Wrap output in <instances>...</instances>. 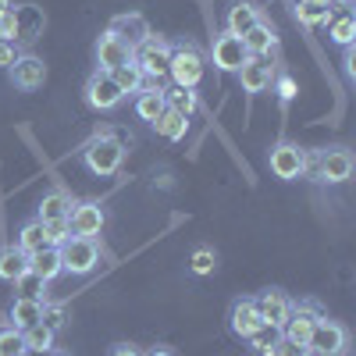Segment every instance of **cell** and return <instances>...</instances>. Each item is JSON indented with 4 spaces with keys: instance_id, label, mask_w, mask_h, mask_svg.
<instances>
[{
    "instance_id": "11",
    "label": "cell",
    "mask_w": 356,
    "mask_h": 356,
    "mask_svg": "<svg viewBox=\"0 0 356 356\" xmlns=\"http://www.w3.org/2000/svg\"><path fill=\"white\" fill-rule=\"evenodd\" d=\"M107 33L111 36H118L129 50H136L139 43H146L154 33H150V22H146L139 11H129V15H114L111 18V25H107Z\"/></svg>"
},
{
    "instance_id": "30",
    "label": "cell",
    "mask_w": 356,
    "mask_h": 356,
    "mask_svg": "<svg viewBox=\"0 0 356 356\" xmlns=\"http://www.w3.org/2000/svg\"><path fill=\"white\" fill-rule=\"evenodd\" d=\"M43 303L47 300H15L11 303V328H29V324H36V321H43Z\"/></svg>"
},
{
    "instance_id": "25",
    "label": "cell",
    "mask_w": 356,
    "mask_h": 356,
    "mask_svg": "<svg viewBox=\"0 0 356 356\" xmlns=\"http://www.w3.org/2000/svg\"><path fill=\"white\" fill-rule=\"evenodd\" d=\"M54 328L50 324H43V321H36V324H29V328H22V346H25V353H50L54 349Z\"/></svg>"
},
{
    "instance_id": "31",
    "label": "cell",
    "mask_w": 356,
    "mask_h": 356,
    "mask_svg": "<svg viewBox=\"0 0 356 356\" xmlns=\"http://www.w3.org/2000/svg\"><path fill=\"white\" fill-rule=\"evenodd\" d=\"M111 79L118 82V89H122L125 97H129V93H139V89L146 86V79H143V72H139V65L132 61V57H129L125 65H118V68L111 72Z\"/></svg>"
},
{
    "instance_id": "47",
    "label": "cell",
    "mask_w": 356,
    "mask_h": 356,
    "mask_svg": "<svg viewBox=\"0 0 356 356\" xmlns=\"http://www.w3.org/2000/svg\"><path fill=\"white\" fill-rule=\"evenodd\" d=\"M18 356H33V353H18Z\"/></svg>"
},
{
    "instance_id": "2",
    "label": "cell",
    "mask_w": 356,
    "mask_h": 356,
    "mask_svg": "<svg viewBox=\"0 0 356 356\" xmlns=\"http://www.w3.org/2000/svg\"><path fill=\"white\" fill-rule=\"evenodd\" d=\"M171 40H164V36H150L146 43H139L136 50H132V61L139 65V72H143V79L150 82V86H161V89H168V65H171Z\"/></svg>"
},
{
    "instance_id": "13",
    "label": "cell",
    "mask_w": 356,
    "mask_h": 356,
    "mask_svg": "<svg viewBox=\"0 0 356 356\" xmlns=\"http://www.w3.org/2000/svg\"><path fill=\"white\" fill-rule=\"evenodd\" d=\"M211 61H214V68H221V72H239V65L246 61L243 40L232 36V33L214 36V43H211Z\"/></svg>"
},
{
    "instance_id": "24",
    "label": "cell",
    "mask_w": 356,
    "mask_h": 356,
    "mask_svg": "<svg viewBox=\"0 0 356 356\" xmlns=\"http://www.w3.org/2000/svg\"><path fill=\"white\" fill-rule=\"evenodd\" d=\"M72 203H75V200H72L65 189H50V193L40 200V207H36V218H40V221H61V218H68Z\"/></svg>"
},
{
    "instance_id": "29",
    "label": "cell",
    "mask_w": 356,
    "mask_h": 356,
    "mask_svg": "<svg viewBox=\"0 0 356 356\" xmlns=\"http://www.w3.org/2000/svg\"><path fill=\"white\" fill-rule=\"evenodd\" d=\"M154 129H157V136H164L168 143H178V139H186V132H189V118L164 107V114L154 122Z\"/></svg>"
},
{
    "instance_id": "21",
    "label": "cell",
    "mask_w": 356,
    "mask_h": 356,
    "mask_svg": "<svg viewBox=\"0 0 356 356\" xmlns=\"http://www.w3.org/2000/svg\"><path fill=\"white\" fill-rule=\"evenodd\" d=\"M324 29H328V40L335 47H353V40H356V18L349 8H335L332 18L324 22Z\"/></svg>"
},
{
    "instance_id": "36",
    "label": "cell",
    "mask_w": 356,
    "mask_h": 356,
    "mask_svg": "<svg viewBox=\"0 0 356 356\" xmlns=\"http://www.w3.org/2000/svg\"><path fill=\"white\" fill-rule=\"evenodd\" d=\"M0 40L4 43H18V8H4L0 11Z\"/></svg>"
},
{
    "instance_id": "4",
    "label": "cell",
    "mask_w": 356,
    "mask_h": 356,
    "mask_svg": "<svg viewBox=\"0 0 356 356\" xmlns=\"http://www.w3.org/2000/svg\"><path fill=\"white\" fill-rule=\"evenodd\" d=\"M267 168H271L275 178L282 182H296V178H303L310 171V150L292 139H282L271 146V154H267Z\"/></svg>"
},
{
    "instance_id": "26",
    "label": "cell",
    "mask_w": 356,
    "mask_h": 356,
    "mask_svg": "<svg viewBox=\"0 0 356 356\" xmlns=\"http://www.w3.org/2000/svg\"><path fill=\"white\" fill-rule=\"evenodd\" d=\"M29 271V253H22L15 243L0 250V282H15Z\"/></svg>"
},
{
    "instance_id": "5",
    "label": "cell",
    "mask_w": 356,
    "mask_h": 356,
    "mask_svg": "<svg viewBox=\"0 0 356 356\" xmlns=\"http://www.w3.org/2000/svg\"><path fill=\"white\" fill-rule=\"evenodd\" d=\"M307 349H310V356H342L349 349V332L339 321H332L328 314H321L310 339H307Z\"/></svg>"
},
{
    "instance_id": "17",
    "label": "cell",
    "mask_w": 356,
    "mask_h": 356,
    "mask_svg": "<svg viewBox=\"0 0 356 356\" xmlns=\"http://www.w3.org/2000/svg\"><path fill=\"white\" fill-rule=\"evenodd\" d=\"M260 314H257V303L250 300V296H243V300H235L232 303V310H228V328H232V335H239L243 342L260 328Z\"/></svg>"
},
{
    "instance_id": "39",
    "label": "cell",
    "mask_w": 356,
    "mask_h": 356,
    "mask_svg": "<svg viewBox=\"0 0 356 356\" xmlns=\"http://www.w3.org/2000/svg\"><path fill=\"white\" fill-rule=\"evenodd\" d=\"M65 307H50V303H43V324H50V328L57 332V328H65Z\"/></svg>"
},
{
    "instance_id": "9",
    "label": "cell",
    "mask_w": 356,
    "mask_h": 356,
    "mask_svg": "<svg viewBox=\"0 0 356 356\" xmlns=\"http://www.w3.org/2000/svg\"><path fill=\"white\" fill-rule=\"evenodd\" d=\"M310 157L317 161V182L342 186L353 175V154L346 146H332V150H321V154H310Z\"/></svg>"
},
{
    "instance_id": "15",
    "label": "cell",
    "mask_w": 356,
    "mask_h": 356,
    "mask_svg": "<svg viewBox=\"0 0 356 356\" xmlns=\"http://www.w3.org/2000/svg\"><path fill=\"white\" fill-rule=\"evenodd\" d=\"M235 79H239L243 93L257 97V93H264V89L271 86V79H275V68L267 65V57H246V61L239 65V72H235Z\"/></svg>"
},
{
    "instance_id": "37",
    "label": "cell",
    "mask_w": 356,
    "mask_h": 356,
    "mask_svg": "<svg viewBox=\"0 0 356 356\" xmlns=\"http://www.w3.org/2000/svg\"><path fill=\"white\" fill-rule=\"evenodd\" d=\"M18 353H25L22 332L18 328H4V332H0V356H18Z\"/></svg>"
},
{
    "instance_id": "28",
    "label": "cell",
    "mask_w": 356,
    "mask_h": 356,
    "mask_svg": "<svg viewBox=\"0 0 356 356\" xmlns=\"http://www.w3.org/2000/svg\"><path fill=\"white\" fill-rule=\"evenodd\" d=\"M164 104H168V111H178V114H186V118H193L200 111L196 89H182V86H168L164 89Z\"/></svg>"
},
{
    "instance_id": "27",
    "label": "cell",
    "mask_w": 356,
    "mask_h": 356,
    "mask_svg": "<svg viewBox=\"0 0 356 356\" xmlns=\"http://www.w3.org/2000/svg\"><path fill=\"white\" fill-rule=\"evenodd\" d=\"M15 246L22 250V253H40L43 246H47V232H43V221L40 218H33V221H25L22 228H18V239H15Z\"/></svg>"
},
{
    "instance_id": "38",
    "label": "cell",
    "mask_w": 356,
    "mask_h": 356,
    "mask_svg": "<svg viewBox=\"0 0 356 356\" xmlns=\"http://www.w3.org/2000/svg\"><path fill=\"white\" fill-rule=\"evenodd\" d=\"M271 86H278V97H282V104H289V100L296 97V79H292L289 72H282L278 79H271Z\"/></svg>"
},
{
    "instance_id": "40",
    "label": "cell",
    "mask_w": 356,
    "mask_h": 356,
    "mask_svg": "<svg viewBox=\"0 0 356 356\" xmlns=\"http://www.w3.org/2000/svg\"><path fill=\"white\" fill-rule=\"evenodd\" d=\"M275 356H310V349H307V346H300V342H292V339H285V335H282V342H278V349H275Z\"/></svg>"
},
{
    "instance_id": "44",
    "label": "cell",
    "mask_w": 356,
    "mask_h": 356,
    "mask_svg": "<svg viewBox=\"0 0 356 356\" xmlns=\"http://www.w3.org/2000/svg\"><path fill=\"white\" fill-rule=\"evenodd\" d=\"M332 8H353V0H332Z\"/></svg>"
},
{
    "instance_id": "34",
    "label": "cell",
    "mask_w": 356,
    "mask_h": 356,
    "mask_svg": "<svg viewBox=\"0 0 356 356\" xmlns=\"http://www.w3.org/2000/svg\"><path fill=\"white\" fill-rule=\"evenodd\" d=\"M43 232H47V246H65V243L72 239L68 218H61V221H43Z\"/></svg>"
},
{
    "instance_id": "46",
    "label": "cell",
    "mask_w": 356,
    "mask_h": 356,
    "mask_svg": "<svg viewBox=\"0 0 356 356\" xmlns=\"http://www.w3.org/2000/svg\"><path fill=\"white\" fill-rule=\"evenodd\" d=\"M43 356H61V353H54V349H50V353H43Z\"/></svg>"
},
{
    "instance_id": "7",
    "label": "cell",
    "mask_w": 356,
    "mask_h": 356,
    "mask_svg": "<svg viewBox=\"0 0 356 356\" xmlns=\"http://www.w3.org/2000/svg\"><path fill=\"white\" fill-rule=\"evenodd\" d=\"M107 225V211L100 200H75L72 211H68V228L72 235H89V239H97Z\"/></svg>"
},
{
    "instance_id": "41",
    "label": "cell",
    "mask_w": 356,
    "mask_h": 356,
    "mask_svg": "<svg viewBox=\"0 0 356 356\" xmlns=\"http://www.w3.org/2000/svg\"><path fill=\"white\" fill-rule=\"evenodd\" d=\"M15 57H18V43H4V40H0V68H11L15 65Z\"/></svg>"
},
{
    "instance_id": "42",
    "label": "cell",
    "mask_w": 356,
    "mask_h": 356,
    "mask_svg": "<svg viewBox=\"0 0 356 356\" xmlns=\"http://www.w3.org/2000/svg\"><path fill=\"white\" fill-rule=\"evenodd\" d=\"M111 356H143V353H139L132 342H118V346L111 349Z\"/></svg>"
},
{
    "instance_id": "20",
    "label": "cell",
    "mask_w": 356,
    "mask_h": 356,
    "mask_svg": "<svg viewBox=\"0 0 356 356\" xmlns=\"http://www.w3.org/2000/svg\"><path fill=\"white\" fill-rule=\"evenodd\" d=\"M164 107H168V104H164V89H161V86L146 82L139 93H136V118H139V122H146V125H154L157 118L164 114Z\"/></svg>"
},
{
    "instance_id": "45",
    "label": "cell",
    "mask_w": 356,
    "mask_h": 356,
    "mask_svg": "<svg viewBox=\"0 0 356 356\" xmlns=\"http://www.w3.org/2000/svg\"><path fill=\"white\" fill-rule=\"evenodd\" d=\"M4 8H11V0H0V11H4Z\"/></svg>"
},
{
    "instance_id": "6",
    "label": "cell",
    "mask_w": 356,
    "mask_h": 356,
    "mask_svg": "<svg viewBox=\"0 0 356 356\" xmlns=\"http://www.w3.org/2000/svg\"><path fill=\"white\" fill-rule=\"evenodd\" d=\"M57 250H61L65 271H72V275H89L100 264V243L89 239V235H72V239Z\"/></svg>"
},
{
    "instance_id": "16",
    "label": "cell",
    "mask_w": 356,
    "mask_h": 356,
    "mask_svg": "<svg viewBox=\"0 0 356 356\" xmlns=\"http://www.w3.org/2000/svg\"><path fill=\"white\" fill-rule=\"evenodd\" d=\"M246 47V57H267L278 50V29L271 25V18H260L246 36H239Z\"/></svg>"
},
{
    "instance_id": "8",
    "label": "cell",
    "mask_w": 356,
    "mask_h": 356,
    "mask_svg": "<svg viewBox=\"0 0 356 356\" xmlns=\"http://www.w3.org/2000/svg\"><path fill=\"white\" fill-rule=\"evenodd\" d=\"M8 79H11L15 89H22V93H36L47 82V61L40 54H18L15 65L8 68Z\"/></svg>"
},
{
    "instance_id": "35",
    "label": "cell",
    "mask_w": 356,
    "mask_h": 356,
    "mask_svg": "<svg viewBox=\"0 0 356 356\" xmlns=\"http://www.w3.org/2000/svg\"><path fill=\"white\" fill-rule=\"evenodd\" d=\"M189 267H193V275H211L214 267H218V253L207 250V246H200V250L189 257Z\"/></svg>"
},
{
    "instance_id": "14",
    "label": "cell",
    "mask_w": 356,
    "mask_h": 356,
    "mask_svg": "<svg viewBox=\"0 0 356 356\" xmlns=\"http://www.w3.org/2000/svg\"><path fill=\"white\" fill-rule=\"evenodd\" d=\"M317 317H321L317 303H292V314H289V321L282 324V335L292 339V342H300V346H307Z\"/></svg>"
},
{
    "instance_id": "18",
    "label": "cell",
    "mask_w": 356,
    "mask_h": 356,
    "mask_svg": "<svg viewBox=\"0 0 356 356\" xmlns=\"http://www.w3.org/2000/svg\"><path fill=\"white\" fill-rule=\"evenodd\" d=\"M129 57H132V50L104 29L100 40H97V72H114L118 65H125Z\"/></svg>"
},
{
    "instance_id": "33",
    "label": "cell",
    "mask_w": 356,
    "mask_h": 356,
    "mask_svg": "<svg viewBox=\"0 0 356 356\" xmlns=\"http://www.w3.org/2000/svg\"><path fill=\"white\" fill-rule=\"evenodd\" d=\"M15 285V300H43V292H47V282L40 278V275H33V271H25L22 278H15L11 282Z\"/></svg>"
},
{
    "instance_id": "22",
    "label": "cell",
    "mask_w": 356,
    "mask_h": 356,
    "mask_svg": "<svg viewBox=\"0 0 356 356\" xmlns=\"http://www.w3.org/2000/svg\"><path fill=\"white\" fill-rule=\"evenodd\" d=\"M29 271H33V275H40V278L50 285L57 275H65L61 250H57V246H43L40 253H33V257H29Z\"/></svg>"
},
{
    "instance_id": "19",
    "label": "cell",
    "mask_w": 356,
    "mask_h": 356,
    "mask_svg": "<svg viewBox=\"0 0 356 356\" xmlns=\"http://www.w3.org/2000/svg\"><path fill=\"white\" fill-rule=\"evenodd\" d=\"M260 18H264V11L253 4V0H239V4H232V8H228L225 33H232V36H246Z\"/></svg>"
},
{
    "instance_id": "43",
    "label": "cell",
    "mask_w": 356,
    "mask_h": 356,
    "mask_svg": "<svg viewBox=\"0 0 356 356\" xmlns=\"http://www.w3.org/2000/svg\"><path fill=\"white\" fill-rule=\"evenodd\" d=\"M146 356H178V353H175L171 346H154V349L146 353Z\"/></svg>"
},
{
    "instance_id": "3",
    "label": "cell",
    "mask_w": 356,
    "mask_h": 356,
    "mask_svg": "<svg viewBox=\"0 0 356 356\" xmlns=\"http://www.w3.org/2000/svg\"><path fill=\"white\" fill-rule=\"evenodd\" d=\"M207 75V57L200 54L196 43H175L171 47V65H168V82L182 86V89H196Z\"/></svg>"
},
{
    "instance_id": "10",
    "label": "cell",
    "mask_w": 356,
    "mask_h": 356,
    "mask_svg": "<svg viewBox=\"0 0 356 356\" xmlns=\"http://www.w3.org/2000/svg\"><path fill=\"white\" fill-rule=\"evenodd\" d=\"M125 100V93L118 89V82L111 79V72H93L86 79V104L93 111H114Z\"/></svg>"
},
{
    "instance_id": "1",
    "label": "cell",
    "mask_w": 356,
    "mask_h": 356,
    "mask_svg": "<svg viewBox=\"0 0 356 356\" xmlns=\"http://www.w3.org/2000/svg\"><path fill=\"white\" fill-rule=\"evenodd\" d=\"M125 154H129V146L114 136V129H97L93 136L79 146V161L86 164V171L89 175H100V178L122 171Z\"/></svg>"
},
{
    "instance_id": "12",
    "label": "cell",
    "mask_w": 356,
    "mask_h": 356,
    "mask_svg": "<svg viewBox=\"0 0 356 356\" xmlns=\"http://www.w3.org/2000/svg\"><path fill=\"white\" fill-rule=\"evenodd\" d=\"M253 303H257L260 321L275 324V328H282V324L289 321V314H292V300H289V292H282V289H264Z\"/></svg>"
},
{
    "instance_id": "32",
    "label": "cell",
    "mask_w": 356,
    "mask_h": 356,
    "mask_svg": "<svg viewBox=\"0 0 356 356\" xmlns=\"http://www.w3.org/2000/svg\"><path fill=\"white\" fill-rule=\"evenodd\" d=\"M246 342H250L253 353H260V356H275V349H278V342H282V328H275V324H260V328H257Z\"/></svg>"
},
{
    "instance_id": "23",
    "label": "cell",
    "mask_w": 356,
    "mask_h": 356,
    "mask_svg": "<svg viewBox=\"0 0 356 356\" xmlns=\"http://www.w3.org/2000/svg\"><path fill=\"white\" fill-rule=\"evenodd\" d=\"M332 0H296V8H292V15H296V22H300L303 29H317V25H324L332 18Z\"/></svg>"
}]
</instances>
